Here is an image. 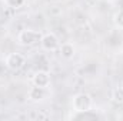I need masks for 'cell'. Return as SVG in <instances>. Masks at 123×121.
<instances>
[{
	"label": "cell",
	"mask_w": 123,
	"mask_h": 121,
	"mask_svg": "<svg viewBox=\"0 0 123 121\" xmlns=\"http://www.w3.org/2000/svg\"><path fill=\"white\" fill-rule=\"evenodd\" d=\"M42 31L37 30H31V29H26V30H22L17 36V41L20 46H25V47H31V46H36L40 43L42 40Z\"/></svg>",
	"instance_id": "1"
},
{
	"label": "cell",
	"mask_w": 123,
	"mask_h": 121,
	"mask_svg": "<svg viewBox=\"0 0 123 121\" xmlns=\"http://www.w3.org/2000/svg\"><path fill=\"white\" fill-rule=\"evenodd\" d=\"M93 105L92 97L87 93H79L76 95H73L72 98V108L74 113H83V111H89Z\"/></svg>",
	"instance_id": "2"
},
{
	"label": "cell",
	"mask_w": 123,
	"mask_h": 121,
	"mask_svg": "<svg viewBox=\"0 0 123 121\" xmlns=\"http://www.w3.org/2000/svg\"><path fill=\"white\" fill-rule=\"evenodd\" d=\"M6 67L7 68H10V70H13V71H17V70H20L25 64H26V59H25V56L23 54H20V53H10L7 57H6Z\"/></svg>",
	"instance_id": "3"
},
{
	"label": "cell",
	"mask_w": 123,
	"mask_h": 121,
	"mask_svg": "<svg viewBox=\"0 0 123 121\" xmlns=\"http://www.w3.org/2000/svg\"><path fill=\"white\" fill-rule=\"evenodd\" d=\"M40 46L47 50V51H55L59 49L60 46V41L57 38V36L55 33H46L42 36V40H40Z\"/></svg>",
	"instance_id": "4"
},
{
	"label": "cell",
	"mask_w": 123,
	"mask_h": 121,
	"mask_svg": "<svg viewBox=\"0 0 123 121\" xmlns=\"http://www.w3.org/2000/svg\"><path fill=\"white\" fill-rule=\"evenodd\" d=\"M31 83H33V86H39V87L46 88V87L50 84V74H49L47 71L39 70V71H36V73L33 74Z\"/></svg>",
	"instance_id": "5"
},
{
	"label": "cell",
	"mask_w": 123,
	"mask_h": 121,
	"mask_svg": "<svg viewBox=\"0 0 123 121\" xmlns=\"http://www.w3.org/2000/svg\"><path fill=\"white\" fill-rule=\"evenodd\" d=\"M46 97V91L43 87H39V86H33L30 87V90L27 91V98L30 100L31 103H39V101H43Z\"/></svg>",
	"instance_id": "6"
},
{
	"label": "cell",
	"mask_w": 123,
	"mask_h": 121,
	"mask_svg": "<svg viewBox=\"0 0 123 121\" xmlns=\"http://www.w3.org/2000/svg\"><path fill=\"white\" fill-rule=\"evenodd\" d=\"M59 51H60V56L63 59L70 60V59H73L74 54H76V47H74L73 43L66 41V43H63V44L59 46Z\"/></svg>",
	"instance_id": "7"
},
{
	"label": "cell",
	"mask_w": 123,
	"mask_h": 121,
	"mask_svg": "<svg viewBox=\"0 0 123 121\" xmlns=\"http://www.w3.org/2000/svg\"><path fill=\"white\" fill-rule=\"evenodd\" d=\"M113 24L116 29L123 30V10H119L113 14Z\"/></svg>",
	"instance_id": "8"
},
{
	"label": "cell",
	"mask_w": 123,
	"mask_h": 121,
	"mask_svg": "<svg viewBox=\"0 0 123 121\" xmlns=\"http://www.w3.org/2000/svg\"><path fill=\"white\" fill-rule=\"evenodd\" d=\"M112 100L116 104H123V87H117L112 93Z\"/></svg>",
	"instance_id": "9"
},
{
	"label": "cell",
	"mask_w": 123,
	"mask_h": 121,
	"mask_svg": "<svg viewBox=\"0 0 123 121\" xmlns=\"http://www.w3.org/2000/svg\"><path fill=\"white\" fill-rule=\"evenodd\" d=\"M3 1H4V4H6L7 7H10V9H20V7H23V6L26 4L27 0H3Z\"/></svg>",
	"instance_id": "10"
}]
</instances>
